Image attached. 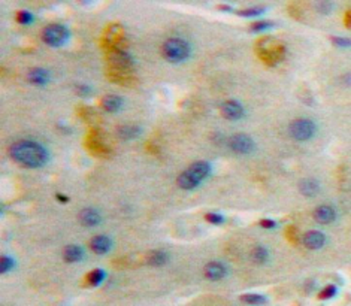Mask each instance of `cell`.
<instances>
[{"instance_id":"obj_1","label":"cell","mask_w":351,"mask_h":306,"mask_svg":"<svg viewBox=\"0 0 351 306\" xmlns=\"http://www.w3.org/2000/svg\"><path fill=\"white\" fill-rule=\"evenodd\" d=\"M11 159L27 169H39L46 165L48 162V151L39 142L30 139H21L14 142L9 146Z\"/></svg>"},{"instance_id":"obj_2","label":"cell","mask_w":351,"mask_h":306,"mask_svg":"<svg viewBox=\"0 0 351 306\" xmlns=\"http://www.w3.org/2000/svg\"><path fill=\"white\" fill-rule=\"evenodd\" d=\"M211 173V165L208 162H196L190 165L178 178H176V185L181 190H193L197 185L202 184L208 175Z\"/></svg>"},{"instance_id":"obj_3","label":"cell","mask_w":351,"mask_h":306,"mask_svg":"<svg viewBox=\"0 0 351 306\" xmlns=\"http://www.w3.org/2000/svg\"><path fill=\"white\" fill-rule=\"evenodd\" d=\"M162 54L165 60H168L169 63H182L190 57L191 48H190V43L185 42L184 39L172 37L163 43Z\"/></svg>"},{"instance_id":"obj_4","label":"cell","mask_w":351,"mask_h":306,"mask_svg":"<svg viewBox=\"0 0 351 306\" xmlns=\"http://www.w3.org/2000/svg\"><path fill=\"white\" fill-rule=\"evenodd\" d=\"M288 133L293 139L296 140H310L314 137V135L317 133V126L313 120L310 118H297L294 121L290 123L288 126Z\"/></svg>"},{"instance_id":"obj_5","label":"cell","mask_w":351,"mask_h":306,"mask_svg":"<svg viewBox=\"0 0 351 306\" xmlns=\"http://www.w3.org/2000/svg\"><path fill=\"white\" fill-rule=\"evenodd\" d=\"M70 37V32L62 24H49L42 30V40L49 46H63Z\"/></svg>"},{"instance_id":"obj_6","label":"cell","mask_w":351,"mask_h":306,"mask_svg":"<svg viewBox=\"0 0 351 306\" xmlns=\"http://www.w3.org/2000/svg\"><path fill=\"white\" fill-rule=\"evenodd\" d=\"M227 145L236 154H251L256 148L253 137H249L248 135H244V133L230 136L227 139Z\"/></svg>"},{"instance_id":"obj_7","label":"cell","mask_w":351,"mask_h":306,"mask_svg":"<svg viewBox=\"0 0 351 306\" xmlns=\"http://www.w3.org/2000/svg\"><path fill=\"white\" fill-rule=\"evenodd\" d=\"M221 114L224 115V118H227L230 121H236L244 117L245 111L238 100H227L221 105Z\"/></svg>"},{"instance_id":"obj_8","label":"cell","mask_w":351,"mask_h":306,"mask_svg":"<svg viewBox=\"0 0 351 306\" xmlns=\"http://www.w3.org/2000/svg\"><path fill=\"white\" fill-rule=\"evenodd\" d=\"M204 275L210 281H220L227 275V268L221 262H210L204 268Z\"/></svg>"},{"instance_id":"obj_9","label":"cell","mask_w":351,"mask_h":306,"mask_svg":"<svg viewBox=\"0 0 351 306\" xmlns=\"http://www.w3.org/2000/svg\"><path fill=\"white\" fill-rule=\"evenodd\" d=\"M78 220L82 226L85 227H96L100 224V221H102V217H100V214L93 209V208H85L79 212L78 215Z\"/></svg>"},{"instance_id":"obj_10","label":"cell","mask_w":351,"mask_h":306,"mask_svg":"<svg viewBox=\"0 0 351 306\" xmlns=\"http://www.w3.org/2000/svg\"><path fill=\"white\" fill-rule=\"evenodd\" d=\"M90 246L91 249L99 254V256H104V254L109 252L111 251V246H112V240L105 236V235H97L93 238V240L90 242Z\"/></svg>"},{"instance_id":"obj_11","label":"cell","mask_w":351,"mask_h":306,"mask_svg":"<svg viewBox=\"0 0 351 306\" xmlns=\"http://www.w3.org/2000/svg\"><path fill=\"white\" fill-rule=\"evenodd\" d=\"M304 243L307 248L310 249H320L321 246H324L326 243V236L321 232L317 230H311L308 233L304 235Z\"/></svg>"},{"instance_id":"obj_12","label":"cell","mask_w":351,"mask_h":306,"mask_svg":"<svg viewBox=\"0 0 351 306\" xmlns=\"http://www.w3.org/2000/svg\"><path fill=\"white\" fill-rule=\"evenodd\" d=\"M314 220L320 224H330L332 221H335L336 218V212L332 206H327V205H323V206H318L316 208L314 211Z\"/></svg>"},{"instance_id":"obj_13","label":"cell","mask_w":351,"mask_h":306,"mask_svg":"<svg viewBox=\"0 0 351 306\" xmlns=\"http://www.w3.org/2000/svg\"><path fill=\"white\" fill-rule=\"evenodd\" d=\"M27 79L30 84L33 85H37V87H43L48 84L49 81V73L48 70L42 69V68H35V69H30L29 73H27Z\"/></svg>"},{"instance_id":"obj_14","label":"cell","mask_w":351,"mask_h":306,"mask_svg":"<svg viewBox=\"0 0 351 306\" xmlns=\"http://www.w3.org/2000/svg\"><path fill=\"white\" fill-rule=\"evenodd\" d=\"M84 257V251L78 245H68L63 248V260L68 263H78Z\"/></svg>"},{"instance_id":"obj_15","label":"cell","mask_w":351,"mask_h":306,"mask_svg":"<svg viewBox=\"0 0 351 306\" xmlns=\"http://www.w3.org/2000/svg\"><path fill=\"white\" fill-rule=\"evenodd\" d=\"M299 191L302 193L305 197H314L320 191V182L314 178H307L304 181H300Z\"/></svg>"},{"instance_id":"obj_16","label":"cell","mask_w":351,"mask_h":306,"mask_svg":"<svg viewBox=\"0 0 351 306\" xmlns=\"http://www.w3.org/2000/svg\"><path fill=\"white\" fill-rule=\"evenodd\" d=\"M123 99L115 94H109L102 99V108L108 112H118L123 108Z\"/></svg>"},{"instance_id":"obj_17","label":"cell","mask_w":351,"mask_h":306,"mask_svg":"<svg viewBox=\"0 0 351 306\" xmlns=\"http://www.w3.org/2000/svg\"><path fill=\"white\" fill-rule=\"evenodd\" d=\"M169 260V256H168V252L162 251V249H156V251H151V252H148V256H146V263L149 266H163L166 265Z\"/></svg>"},{"instance_id":"obj_18","label":"cell","mask_w":351,"mask_h":306,"mask_svg":"<svg viewBox=\"0 0 351 306\" xmlns=\"http://www.w3.org/2000/svg\"><path fill=\"white\" fill-rule=\"evenodd\" d=\"M117 135L124 139V140H130V139H136L142 135V129L139 126H120L117 127Z\"/></svg>"},{"instance_id":"obj_19","label":"cell","mask_w":351,"mask_h":306,"mask_svg":"<svg viewBox=\"0 0 351 306\" xmlns=\"http://www.w3.org/2000/svg\"><path fill=\"white\" fill-rule=\"evenodd\" d=\"M111 63L114 65V66H117V68H130L132 65H133V60H132V57L127 54V53H124V51H117V53H114L112 56H111Z\"/></svg>"},{"instance_id":"obj_20","label":"cell","mask_w":351,"mask_h":306,"mask_svg":"<svg viewBox=\"0 0 351 306\" xmlns=\"http://www.w3.org/2000/svg\"><path fill=\"white\" fill-rule=\"evenodd\" d=\"M251 259L254 263H259V265H263L268 262L269 259V252L265 246H256L253 251H251Z\"/></svg>"},{"instance_id":"obj_21","label":"cell","mask_w":351,"mask_h":306,"mask_svg":"<svg viewBox=\"0 0 351 306\" xmlns=\"http://www.w3.org/2000/svg\"><path fill=\"white\" fill-rule=\"evenodd\" d=\"M105 278H106V272L104 269H94L88 273V284L93 287H97L104 282Z\"/></svg>"},{"instance_id":"obj_22","label":"cell","mask_w":351,"mask_h":306,"mask_svg":"<svg viewBox=\"0 0 351 306\" xmlns=\"http://www.w3.org/2000/svg\"><path fill=\"white\" fill-rule=\"evenodd\" d=\"M239 299H241V302L248 303V305H262V303H266V297L262 296V294H256V293L242 294Z\"/></svg>"},{"instance_id":"obj_23","label":"cell","mask_w":351,"mask_h":306,"mask_svg":"<svg viewBox=\"0 0 351 306\" xmlns=\"http://www.w3.org/2000/svg\"><path fill=\"white\" fill-rule=\"evenodd\" d=\"M266 8H249V9H242L238 12L239 17H245V18H254V17H260L262 14H265Z\"/></svg>"},{"instance_id":"obj_24","label":"cell","mask_w":351,"mask_h":306,"mask_svg":"<svg viewBox=\"0 0 351 306\" xmlns=\"http://www.w3.org/2000/svg\"><path fill=\"white\" fill-rule=\"evenodd\" d=\"M14 266H15V262H14L12 257H9V256H3L2 259H0V272H2V273H8V272H11V271L14 269Z\"/></svg>"},{"instance_id":"obj_25","label":"cell","mask_w":351,"mask_h":306,"mask_svg":"<svg viewBox=\"0 0 351 306\" xmlns=\"http://www.w3.org/2000/svg\"><path fill=\"white\" fill-rule=\"evenodd\" d=\"M336 294H338V287L333 285V284H329V285H326V287L321 290L320 299H321V300H329V299H333Z\"/></svg>"},{"instance_id":"obj_26","label":"cell","mask_w":351,"mask_h":306,"mask_svg":"<svg viewBox=\"0 0 351 306\" xmlns=\"http://www.w3.org/2000/svg\"><path fill=\"white\" fill-rule=\"evenodd\" d=\"M274 27V23H269V21H259V23H254L251 26V32L254 33H262V32H266L269 29Z\"/></svg>"},{"instance_id":"obj_27","label":"cell","mask_w":351,"mask_h":306,"mask_svg":"<svg viewBox=\"0 0 351 306\" xmlns=\"http://www.w3.org/2000/svg\"><path fill=\"white\" fill-rule=\"evenodd\" d=\"M17 20H18V23H20V24H23V26H27V24H30V23L33 21V15H32L29 11L23 9V11H20V12H18V15H17Z\"/></svg>"},{"instance_id":"obj_28","label":"cell","mask_w":351,"mask_h":306,"mask_svg":"<svg viewBox=\"0 0 351 306\" xmlns=\"http://www.w3.org/2000/svg\"><path fill=\"white\" fill-rule=\"evenodd\" d=\"M205 220L214 226H218V224H223L224 223V217L221 214H217V212H210L205 215Z\"/></svg>"},{"instance_id":"obj_29","label":"cell","mask_w":351,"mask_h":306,"mask_svg":"<svg viewBox=\"0 0 351 306\" xmlns=\"http://www.w3.org/2000/svg\"><path fill=\"white\" fill-rule=\"evenodd\" d=\"M90 91H91V88H90L88 85H85V84H78V85H75V93H76L78 96H88Z\"/></svg>"},{"instance_id":"obj_30","label":"cell","mask_w":351,"mask_h":306,"mask_svg":"<svg viewBox=\"0 0 351 306\" xmlns=\"http://www.w3.org/2000/svg\"><path fill=\"white\" fill-rule=\"evenodd\" d=\"M332 42L339 48H348L350 46V39H345V37H332Z\"/></svg>"},{"instance_id":"obj_31","label":"cell","mask_w":351,"mask_h":306,"mask_svg":"<svg viewBox=\"0 0 351 306\" xmlns=\"http://www.w3.org/2000/svg\"><path fill=\"white\" fill-rule=\"evenodd\" d=\"M317 8H318V11H320V12H323V14H327L329 11H332L333 5H332V3H329V2H321V3H317Z\"/></svg>"},{"instance_id":"obj_32","label":"cell","mask_w":351,"mask_h":306,"mask_svg":"<svg viewBox=\"0 0 351 306\" xmlns=\"http://www.w3.org/2000/svg\"><path fill=\"white\" fill-rule=\"evenodd\" d=\"M260 226L263 229H275L277 227V223L274 220H262L260 221Z\"/></svg>"},{"instance_id":"obj_33","label":"cell","mask_w":351,"mask_h":306,"mask_svg":"<svg viewBox=\"0 0 351 306\" xmlns=\"http://www.w3.org/2000/svg\"><path fill=\"white\" fill-rule=\"evenodd\" d=\"M56 197H57V200H60V203H68L69 202V197H66L63 194H57Z\"/></svg>"},{"instance_id":"obj_34","label":"cell","mask_w":351,"mask_h":306,"mask_svg":"<svg viewBox=\"0 0 351 306\" xmlns=\"http://www.w3.org/2000/svg\"><path fill=\"white\" fill-rule=\"evenodd\" d=\"M220 11H223V12H230V11H232V8H230V6H227V5H221V6H220Z\"/></svg>"}]
</instances>
